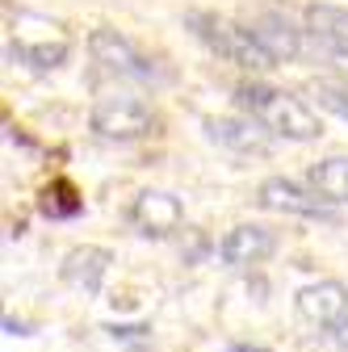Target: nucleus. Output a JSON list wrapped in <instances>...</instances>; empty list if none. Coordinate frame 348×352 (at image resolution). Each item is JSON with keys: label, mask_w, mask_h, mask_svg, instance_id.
<instances>
[{"label": "nucleus", "mask_w": 348, "mask_h": 352, "mask_svg": "<svg viewBox=\"0 0 348 352\" xmlns=\"http://www.w3.org/2000/svg\"><path fill=\"white\" fill-rule=\"evenodd\" d=\"M256 206L260 210H273V214H298V218H319V223H336V210L319 197V193H307L298 189L285 176H269L260 181L256 189Z\"/></svg>", "instance_id": "nucleus-6"}, {"label": "nucleus", "mask_w": 348, "mask_h": 352, "mask_svg": "<svg viewBox=\"0 0 348 352\" xmlns=\"http://www.w3.org/2000/svg\"><path fill=\"white\" fill-rule=\"evenodd\" d=\"M5 331H9V336H30V327H25L21 319H5Z\"/></svg>", "instance_id": "nucleus-18"}, {"label": "nucleus", "mask_w": 348, "mask_h": 352, "mask_svg": "<svg viewBox=\"0 0 348 352\" xmlns=\"http://www.w3.org/2000/svg\"><path fill=\"white\" fill-rule=\"evenodd\" d=\"M89 55H93V63L101 67V72H109V76H118V80H160L164 72L130 42L126 34H118V30H109V25H101V30H93L89 34Z\"/></svg>", "instance_id": "nucleus-5"}, {"label": "nucleus", "mask_w": 348, "mask_h": 352, "mask_svg": "<svg viewBox=\"0 0 348 352\" xmlns=\"http://www.w3.org/2000/svg\"><path fill=\"white\" fill-rule=\"evenodd\" d=\"M331 336H336V348H340V352H348V319H344V323H340Z\"/></svg>", "instance_id": "nucleus-17"}, {"label": "nucleus", "mask_w": 348, "mask_h": 352, "mask_svg": "<svg viewBox=\"0 0 348 352\" xmlns=\"http://www.w3.org/2000/svg\"><path fill=\"white\" fill-rule=\"evenodd\" d=\"M239 352H269V348H239Z\"/></svg>", "instance_id": "nucleus-19"}, {"label": "nucleus", "mask_w": 348, "mask_h": 352, "mask_svg": "<svg viewBox=\"0 0 348 352\" xmlns=\"http://www.w3.org/2000/svg\"><path fill=\"white\" fill-rule=\"evenodd\" d=\"M72 51V42L59 21L42 17V13H17L9 30V55H17L30 72H55Z\"/></svg>", "instance_id": "nucleus-3"}, {"label": "nucleus", "mask_w": 348, "mask_h": 352, "mask_svg": "<svg viewBox=\"0 0 348 352\" xmlns=\"http://www.w3.org/2000/svg\"><path fill=\"white\" fill-rule=\"evenodd\" d=\"M302 21H307V34L315 38V47L327 59H336L340 67H348V9H340V5H307Z\"/></svg>", "instance_id": "nucleus-10"}, {"label": "nucleus", "mask_w": 348, "mask_h": 352, "mask_svg": "<svg viewBox=\"0 0 348 352\" xmlns=\"http://www.w3.org/2000/svg\"><path fill=\"white\" fill-rule=\"evenodd\" d=\"M185 25L193 30L197 42H206L214 55H223L227 63H235V67H243V72H269V67H277V63L265 55V47L256 42L252 25L227 21V17H219V13H202V9L189 13Z\"/></svg>", "instance_id": "nucleus-2"}, {"label": "nucleus", "mask_w": 348, "mask_h": 352, "mask_svg": "<svg viewBox=\"0 0 348 352\" xmlns=\"http://www.w3.org/2000/svg\"><path fill=\"white\" fill-rule=\"evenodd\" d=\"M126 218H130V227H135V231H143L151 239H164V235H172L185 223V206L172 193H164V189H143L135 201H130Z\"/></svg>", "instance_id": "nucleus-7"}, {"label": "nucleus", "mask_w": 348, "mask_h": 352, "mask_svg": "<svg viewBox=\"0 0 348 352\" xmlns=\"http://www.w3.org/2000/svg\"><path fill=\"white\" fill-rule=\"evenodd\" d=\"M273 252H277V235L269 227H260V223H239L219 243V260L227 269H248V264L269 260Z\"/></svg>", "instance_id": "nucleus-9"}, {"label": "nucleus", "mask_w": 348, "mask_h": 352, "mask_svg": "<svg viewBox=\"0 0 348 352\" xmlns=\"http://www.w3.org/2000/svg\"><path fill=\"white\" fill-rule=\"evenodd\" d=\"M206 135L239 155H265L269 151V130L252 118H206Z\"/></svg>", "instance_id": "nucleus-12"}, {"label": "nucleus", "mask_w": 348, "mask_h": 352, "mask_svg": "<svg viewBox=\"0 0 348 352\" xmlns=\"http://www.w3.org/2000/svg\"><path fill=\"white\" fill-rule=\"evenodd\" d=\"M109 264H113V252L109 248H97V243H80L63 256V281L84 289V294H101L105 285V273H109Z\"/></svg>", "instance_id": "nucleus-11"}, {"label": "nucleus", "mask_w": 348, "mask_h": 352, "mask_svg": "<svg viewBox=\"0 0 348 352\" xmlns=\"http://www.w3.org/2000/svg\"><path fill=\"white\" fill-rule=\"evenodd\" d=\"M235 101L243 105V113H248L252 122H260L269 135H281V139H290V143H311V139L323 135L315 109L302 101V97L285 93V88L248 80V84L235 88Z\"/></svg>", "instance_id": "nucleus-1"}, {"label": "nucleus", "mask_w": 348, "mask_h": 352, "mask_svg": "<svg viewBox=\"0 0 348 352\" xmlns=\"http://www.w3.org/2000/svg\"><path fill=\"white\" fill-rule=\"evenodd\" d=\"M248 25H252L256 42L265 47V55H269L277 67L302 55V30H294V21H290L285 13H265V17H256V21H248Z\"/></svg>", "instance_id": "nucleus-13"}, {"label": "nucleus", "mask_w": 348, "mask_h": 352, "mask_svg": "<svg viewBox=\"0 0 348 352\" xmlns=\"http://www.w3.org/2000/svg\"><path fill=\"white\" fill-rule=\"evenodd\" d=\"M38 210L47 214V218H76L80 210H84V197H80V189L72 185V181H51L47 189L38 193Z\"/></svg>", "instance_id": "nucleus-15"}, {"label": "nucleus", "mask_w": 348, "mask_h": 352, "mask_svg": "<svg viewBox=\"0 0 348 352\" xmlns=\"http://www.w3.org/2000/svg\"><path fill=\"white\" fill-rule=\"evenodd\" d=\"M307 93L315 97L319 109H327V113H336V118L348 122V84H340V80H311Z\"/></svg>", "instance_id": "nucleus-16"}, {"label": "nucleus", "mask_w": 348, "mask_h": 352, "mask_svg": "<svg viewBox=\"0 0 348 352\" xmlns=\"http://www.w3.org/2000/svg\"><path fill=\"white\" fill-rule=\"evenodd\" d=\"M298 315L307 319L311 327H340L344 319H348V285L344 281H315V285H307V289H298Z\"/></svg>", "instance_id": "nucleus-8"}, {"label": "nucleus", "mask_w": 348, "mask_h": 352, "mask_svg": "<svg viewBox=\"0 0 348 352\" xmlns=\"http://www.w3.org/2000/svg\"><path fill=\"white\" fill-rule=\"evenodd\" d=\"M89 126L97 139H109V143H135V139H147L155 135V109L139 97H101L89 113Z\"/></svg>", "instance_id": "nucleus-4"}, {"label": "nucleus", "mask_w": 348, "mask_h": 352, "mask_svg": "<svg viewBox=\"0 0 348 352\" xmlns=\"http://www.w3.org/2000/svg\"><path fill=\"white\" fill-rule=\"evenodd\" d=\"M307 181L323 201H348V155H327V160L311 164Z\"/></svg>", "instance_id": "nucleus-14"}]
</instances>
